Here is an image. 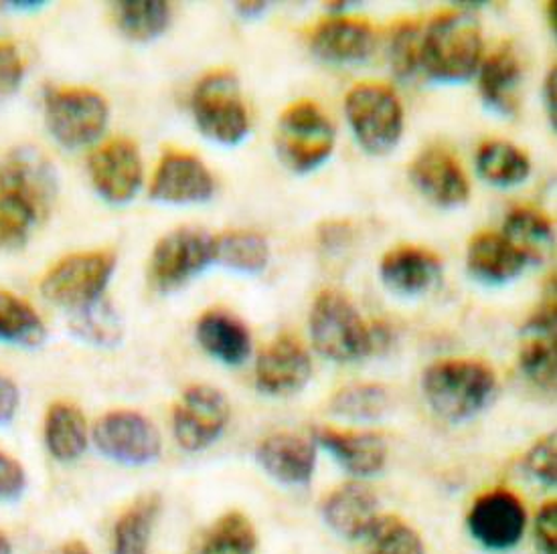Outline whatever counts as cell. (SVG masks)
<instances>
[{"mask_svg":"<svg viewBox=\"0 0 557 554\" xmlns=\"http://www.w3.org/2000/svg\"><path fill=\"white\" fill-rule=\"evenodd\" d=\"M422 389L428 405L438 417L462 424L491 403L497 375L481 361H441L425 368Z\"/></svg>","mask_w":557,"mask_h":554,"instance_id":"obj_1","label":"cell"},{"mask_svg":"<svg viewBox=\"0 0 557 554\" xmlns=\"http://www.w3.org/2000/svg\"><path fill=\"white\" fill-rule=\"evenodd\" d=\"M483 55V35L469 13H446L422 33L420 70L436 84H465L476 74Z\"/></svg>","mask_w":557,"mask_h":554,"instance_id":"obj_2","label":"cell"},{"mask_svg":"<svg viewBox=\"0 0 557 554\" xmlns=\"http://www.w3.org/2000/svg\"><path fill=\"white\" fill-rule=\"evenodd\" d=\"M310 335L317 351L335 363H357L375 351L377 338L349 298L335 290L317 295L310 312Z\"/></svg>","mask_w":557,"mask_h":554,"instance_id":"obj_3","label":"cell"},{"mask_svg":"<svg viewBox=\"0 0 557 554\" xmlns=\"http://www.w3.org/2000/svg\"><path fill=\"white\" fill-rule=\"evenodd\" d=\"M193 117L209 140L237 147L250 134V116L239 81L230 72L206 75L193 91Z\"/></svg>","mask_w":557,"mask_h":554,"instance_id":"obj_4","label":"cell"},{"mask_svg":"<svg viewBox=\"0 0 557 554\" xmlns=\"http://www.w3.org/2000/svg\"><path fill=\"white\" fill-rule=\"evenodd\" d=\"M335 148V126L312 102H296L284 110L276 128V152L293 173H312Z\"/></svg>","mask_w":557,"mask_h":554,"instance_id":"obj_5","label":"cell"},{"mask_svg":"<svg viewBox=\"0 0 557 554\" xmlns=\"http://www.w3.org/2000/svg\"><path fill=\"white\" fill-rule=\"evenodd\" d=\"M116 269V257L110 251L72 253L55 263L41 281V293L72 314L102 300Z\"/></svg>","mask_w":557,"mask_h":554,"instance_id":"obj_6","label":"cell"},{"mask_svg":"<svg viewBox=\"0 0 557 554\" xmlns=\"http://www.w3.org/2000/svg\"><path fill=\"white\" fill-rule=\"evenodd\" d=\"M44 108L51 136L72 150L96 142L110 117L106 98L89 88H47Z\"/></svg>","mask_w":557,"mask_h":554,"instance_id":"obj_7","label":"cell"},{"mask_svg":"<svg viewBox=\"0 0 557 554\" xmlns=\"http://www.w3.org/2000/svg\"><path fill=\"white\" fill-rule=\"evenodd\" d=\"M345 114L357 142L369 154H387L404 131V108L396 91L382 84H361L347 93Z\"/></svg>","mask_w":557,"mask_h":554,"instance_id":"obj_8","label":"cell"},{"mask_svg":"<svg viewBox=\"0 0 557 554\" xmlns=\"http://www.w3.org/2000/svg\"><path fill=\"white\" fill-rule=\"evenodd\" d=\"M213 262L215 237L183 227L164 235L157 243L148 263V277L157 292H176Z\"/></svg>","mask_w":557,"mask_h":554,"instance_id":"obj_9","label":"cell"},{"mask_svg":"<svg viewBox=\"0 0 557 554\" xmlns=\"http://www.w3.org/2000/svg\"><path fill=\"white\" fill-rule=\"evenodd\" d=\"M94 443L103 457L124 466H147L159 459L161 433L138 411H110L94 427Z\"/></svg>","mask_w":557,"mask_h":554,"instance_id":"obj_10","label":"cell"},{"mask_svg":"<svg viewBox=\"0 0 557 554\" xmlns=\"http://www.w3.org/2000/svg\"><path fill=\"white\" fill-rule=\"evenodd\" d=\"M232 415L227 396L209 385H193L173 411L176 443L187 452H201L215 443Z\"/></svg>","mask_w":557,"mask_h":554,"instance_id":"obj_11","label":"cell"},{"mask_svg":"<svg viewBox=\"0 0 557 554\" xmlns=\"http://www.w3.org/2000/svg\"><path fill=\"white\" fill-rule=\"evenodd\" d=\"M467 525L470 537L483 549L491 553H507L523 539L528 514L523 502L513 492L493 490L476 498Z\"/></svg>","mask_w":557,"mask_h":554,"instance_id":"obj_12","label":"cell"},{"mask_svg":"<svg viewBox=\"0 0 557 554\" xmlns=\"http://www.w3.org/2000/svg\"><path fill=\"white\" fill-rule=\"evenodd\" d=\"M89 176L106 203L126 204L143 187L140 152L128 138H114L89 156Z\"/></svg>","mask_w":557,"mask_h":554,"instance_id":"obj_13","label":"cell"},{"mask_svg":"<svg viewBox=\"0 0 557 554\" xmlns=\"http://www.w3.org/2000/svg\"><path fill=\"white\" fill-rule=\"evenodd\" d=\"M215 190L206 164L187 152H166L150 182V199L164 204L206 203Z\"/></svg>","mask_w":557,"mask_h":554,"instance_id":"obj_14","label":"cell"},{"mask_svg":"<svg viewBox=\"0 0 557 554\" xmlns=\"http://www.w3.org/2000/svg\"><path fill=\"white\" fill-rule=\"evenodd\" d=\"M312 377L307 349L294 336H280L265 349L256 365V387L268 396L300 393Z\"/></svg>","mask_w":557,"mask_h":554,"instance_id":"obj_15","label":"cell"},{"mask_svg":"<svg viewBox=\"0 0 557 554\" xmlns=\"http://www.w3.org/2000/svg\"><path fill=\"white\" fill-rule=\"evenodd\" d=\"M0 189L13 190L29 199L47 217L58 197L55 168L45 156L44 150L35 147L15 148L0 164Z\"/></svg>","mask_w":557,"mask_h":554,"instance_id":"obj_16","label":"cell"},{"mask_svg":"<svg viewBox=\"0 0 557 554\" xmlns=\"http://www.w3.org/2000/svg\"><path fill=\"white\" fill-rule=\"evenodd\" d=\"M411 182L430 203L455 209L469 201V180L450 150L428 147L418 154L410 168Z\"/></svg>","mask_w":557,"mask_h":554,"instance_id":"obj_17","label":"cell"},{"mask_svg":"<svg viewBox=\"0 0 557 554\" xmlns=\"http://www.w3.org/2000/svg\"><path fill=\"white\" fill-rule=\"evenodd\" d=\"M525 342L519 352L523 375L540 389L556 387V295H547L543 306L523 328Z\"/></svg>","mask_w":557,"mask_h":554,"instance_id":"obj_18","label":"cell"},{"mask_svg":"<svg viewBox=\"0 0 557 554\" xmlns=\"http://www.w3.org/2000/svg\"><path fill=\"white\" fill-rule=\"evenodd\" d=\"M256 459L272 480L284 486H305L317 466V443L282 431L260 441Z\"/></svg>","mask_w":557,"mask_h":554,"instance_id":"obj_19","label":"cell"},{"mask_svg":"<svg viewBox=\"0 0 557 554\" xmlns=\"http://www.w3.org/2000/svg\"><path fill=\"white\" fill-rule=\"evenodd\" d=\"M442 262L430 249H392L382 262V279L385 288L401 298H416L432 290L441 279Z\"/></svg>","mask_w":557,"mask_h":554,"instance_id":"obj_20","label":"cell"},{"mask_svg":"<svg viewBox=\"0 0 557 554\" xmlns=\"http://www.w3.org/2000/svg\"><path fill=\"white\" fill-rule=\"evenodd\" d=\"M323 518L341 539H366L369 528L380 518V500L363 483L351 481L324 500Z\"/></svg>","mask_w":557,"mask_h":554,"instance_id":"obj_21","label":"cell"},{"mask_svg":"<svg viewBox=\"0 0 557 554\" xmlns=\"http://www.w3.org/2000/svg\"><path fill=\"white\" fill-rule=\"evenodd\" d=\"M314 439L331 453L341 467L357 478L377 476L387 462V443L373 431H337L317 429Z\"/></svg>","mask_w":557,"mask_h":554,"instance_id":"obj_22","label":"cell"},{"mask_svg":"<svg viewBox=\"0 0 557 554\" xmlns=\"http://www.w3.org/2000/svg\"><path fill=\"white\" fill-rule=\"evenodd\" d=\"M531 262L525 251L513 245L503 234H481L470 241L467 251L469 274L488 284L500 286L521 276Z\"/></svg>","mask_w":557,"mask_h":554,"instance_id":"obj_23","label":"cell"},{"mask_svg":"<svg viewBox=\"0 0 557 554\" xmlns=\"http://www.w3.org/2000/svg\"><path fill=\"white\" fill-rule=\"evenodd\" d=\"M310 45L326 63H359L373 51L375 33L366 21L335 16L314 29Z\"/></svg>","mask_w":557,"mask_h":554,"instance_id":"obj_24","label":"cell"},{"mask_svg":"<svg viewBox=\"0 0 557 554\" xmlns=\"http://www.w3.org/2000/svg\"><path fill=\"white\" fill-rule=\"evenodd\" d=\"M521 63L511 45H503L481 63L479 88L483 102L493 114L517 116L519 110Z\"/></svg>","mask_w":557,"mask_h":554,"instance_id":"obj_25","label":"cell"},{"mask_svg":"<svg viewBox=\"0 0 557 554\" xmlns=\"http://www.w3.org/2000/svg\"><path fill=\"white\" fill-rule=\"evenodd\" d=\"M197 340L211 358L223 365H242L250 356V330L234 314L223 310H209L199 318Z\"/></svg>","mask_w":557,"mask_h":554,"instance_id":"obj_26","label":"cell"},{"mask_svg":"<svg viewBox=\"0 0 557 554\" xmlns=\"http://www.w3.org/2000/svg\"><path fill=\"white\" fill-rule=\"evenodd\" d=\"M44 438L51 457L61 464L75 462L88 448L86 417L72 403L58 401L47 408Z\"/></svg>","mask_w":557,"mask_h":554,"instance_id":"obj_27","label":"cell"},{"mask_svg":"<svg viewBox=\"0 0 557 554\" xmlns=\"http://www.w3.org/2000/svg\"><path fill=\"white\" fill-rule=\"evenodd\" d=\"M161 508L159 494H145L122 512L112 532V554H148Z\"/></svg>","mask_w":557,"mask_h":554,"instance_id":"obj_28","label":"cell"},{"mask_svg":"<svg viewBox=\"0 0 557 554\" xmlns=\"http://www.w3.org/2000/svg\"><path fill=\"white\" fill-rule=\"evenodd\" d=\"M256 528L242 512H227L193 540L187 554H253Z\"/></svg>","mask_w":557,"mask_h":554,"instance_id":"obj_29","label":"cell"},{"mask_svg":"<svg viewBox=\"0 0 557 554\" xmlns=\"http://www.w3.org/2000/svg\"><path fill=\"white\" fill-rule=\"evenodd\" d=\"M47 338L37 310L15 293L0 292V344L39 349Z\"/></svg>","mask_w":557,"mask_h":554,"instance_id":"obj_30","label":"cell"},{"mask_svg":"<svg viewBox=\"0 0 557 554\" xmlns=\"http://www.w3.org/2000/svg\"><path fill=\"white\" fill-rule=\"evenodd\" d=\"M476 171L488 185L515 187L528 180L531 162L528 154L513 144L503 140H491L479 148Z\"/></svg>","mask_w":557,"mask_h":554,"instance_id":"obj_31","label":"cell"},{"mask_svg":"<svg viewBox=\"0 0 557 554\" xmlns=\"http://www.w3.org/2000/svg\"><path fill=\"white\" fill-rule=\"evenodd\" d=\"M112 7L117 29L133 41H152L171 23V4L162 0H122Z\"/></svg>","mask_w":557,"mask_h":554,"instance_id":"obj_32","label":"cell"},{"mask_svg":"<svg viewBox=\"0 0 557 554\" xmlns=\"http://www.w3.org/2000/svg\"><path fill=\"white\" fill-rule=\"evenodd\" d=\"M270 262V245L253 231H232L215 237V263L239 274H260Z\"/></svg>","mask_w":557,"mask_h":554,"instance_id":"obj_33","label":"cell"},{"mask_svg":"<svg viewBox=\"0 0 557 554\" xmlns=\"http://www.w3.org/2000/svg\"><path fill=\"white\" fill-rule=\"evenodd\" d=\"M44 219L39 206L29 199L0 189V251L23 248L29 241L30 231Z\"/></svg>","mask_w":557,"mask_h":554,"instance_id":"obj_34","label":"cell"},{"mask_svg":"<svg viewBox=\"0 0 557 554\" xmlns=\"http://www.w3.org/2000/svg\"><path fill=\"white\" fill-rule=\"evenodd\" d=\"M389 408V393L382 385L375 382H361V385H349L343 391H338L331 401V413L366 424V421H377Z\"/></svg>","mask_w":557,"mask_h":554,"instance_id":"obj_35","label":"cell"},{"mask_svg":"<svg viewBox=\"0 0 557 554\" xmlns=\"http://www.w3.org/2000/svg\"><path fill=\"white\" fill-rule=\"evenodd\" d=\"M503 235L513 245L525 251L531 262L535 263L542 260L543 249L554 239V225L540 211L529 206H517L507 215Z\"/></svg>","mask_w":557,"mask_h":554,"instance_id":"obj_36","label":"cell"},{"mask_svg":"<svg viewBox=\"0 0 557 554\" xmlns=\"http://www.w3.org/2000/svg\"><path fill=\"white\" fill-rule=\"evenodd\" d=\"M72 332L82 342L100 349H114L122 340L124 328L114 306L102 298L96 304L72 314Z\"/></svg>","mask_w":557,"mask_h":554,"instance_id":"obj_37","label":"cell"},{"mask_svg":"<svg viewBox=\"0 0 557 554\" xmlns=\"http://www.w3.org/2000/svg\"><path fill=\"white\" fill-rule=\"evenodd\" d=\"M369 554H424L420 534L397 516H380L367 532Z\"/></svg>","mask_w":557,"mask_h":554,"instance_id":"obj_38","label":"cell"},{"mask_svg":"<svg viewBox=\"0 0 557 554\" xmlns=\"http://www.w3.org/2000/svg\"><path fill=\"white\" fill-rule=\"evenodd\" d=\"M422 59V30L413 23H404L397 27L392 45H389V61L394 74L399 79H411L420 70Z\"/></svg>","mask_w":557,"mask_h":554,"instance_id":"obj_39","label":"cell"},{"mask_svg":"<svg viewBox=\"0 0 557 554\" xmlns=\"http://www.w3.org/2000/svg\"><path fill=\"white\" fill-rule=\"evenodd\" d=\"M525 471L533 480L540 481L547 488L556 486V433L533 443V448L525 455Z\"/></svg>","mask_w":557,"mask_h":554,"instance_id":"obj_40","label":"cell"},{"mask_svg":"<svg viewBox=\"0 0 557 554\" xmlns=\"http://www.w3.org/2000/svg\"><path fill=\"white\" fill-rule=\"evenodd\" d=\"M25 75L21 51L11 41H0V100L15 96Z\"/></svg>","mask_w":557,"mask_h":554,"instance_id":"obj_41","label":"cell"},{"mask_svg":"<svg viewBox=\"0 0 557 554\" xmlns=\"http://www.w3.org/2000/svg\"><path fill=\"white\" fill-rule=\"evenodd\" d=\"M27 488L25 467L13 455L0 452V502H13Z\"/></svg>","mask_w":557,"mask_h":554,"instance_id":"obj_42","label":"cell"},{"mask_svg":"<svg viewBox=\"0 0 557 554\" xmlns=\"http://www.w3.org/2000/svg\"><path fill=\"white\" fill-rule=\"evenodd\" d=\"M535 539L542 554H557V504L547 502L535 518Z\"/></svg>","mask_w":557,"mask_h":554,"instance_id":"obj_43","label":"cell"},{"mask_svg":"<svg viewBox=\"0 0 557 554\" xmlns=\"http://www.w3.org/2000/svg\"><path fill=\"white\" fill-rule=\"evenodd\" d=\"M18 405H21V393L15 380L0 373V427L15 419Z\"/></svg>","mask_w":557,"mask_h":554,"instance_id":"obj_44","label":"cell"},{"mask_svg":"<svg viewBox=\"0 0 557 554\" xmlns=\"http://www.w3.org/2000/svg\"><path fill=\"white\" fill-rule=\"evenodd\" d=\"M319 237H321V243H323L324 249L337 251V249H343L349 243L351 229L345 223H326Z\"/></svg>","mask_w":557,"mask_h":554,"instance_id":"obj_45","label":"cell"},{"mask_svg":"<svg viewBox=\"0 0 557 554\" xmlns=\"http://www.w3.org/2000/svg\"><path fill=\"white\" fill-rule=\"evenodd\" d=\"M543 93H545V110H547V116L549 122L554 124L556 128V70H552L547 79H545V86H543Z\"/></svg>","mask_w":557,"mask_h":554,"instance_id":"obj_46","label":"cell"},{"mask_svg":"<svg viewBox=\"0 0 557 554\" xmlns=\"http://www.w3.org/2000/svg\"><path fill=\"white\" fill-rule=\"evenodd\" d=\"M265 9H268V2H235V13L242 16L244 21H256L260 16L264 15Z\"/></svg>","mask_w":557,"mask_h":554,"instance_id":"obj_47","label":"cell"},{"mask_svg":"<svg viewBox=\"0 0 557 554\" xmlns=\"http://www.w3.org/2000/svg\"><path fill=\"white\" fill-rule=\"evenodd\" d=\"M63 554H91L86 542L82 540H70L65 546H63Z\"/></svg>","mask_w":557,"mask_h":554,"instance_id":"obj_48","label":"cell"},{"mask_svg":"<svg viewBox=\"0 0 557 554\" xmlns=\"http://www.w3.org/2000/svg\"><path fill=\"white\" fill-rule=\"evenodd\" d=\"M0 554H13V544L4 532H0Z\"/></svg>","mask_w":557,"mask_h":554,"instance_id":"obj_49","label":"cell"}]
</instances>
